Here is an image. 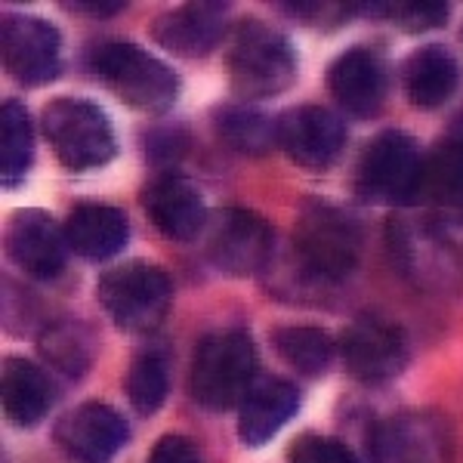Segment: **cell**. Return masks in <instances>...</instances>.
<instances>
[{
    "instance_id": "obj_1",
    "label": "cell",
    "mask_w": 463,
    "mask_h": 463,
    "mask_svg": "<svg viewBox=\"0 0 463 463\" xmlns=\"http://www.w3.org/2000/svg\"><path fill=\"white\" fill-rule=\"evenodd\" d=\"M390 253L402 279L432 294L463 290V207H430L390 222Z\"/></svg>"
},
{
    "instance_id": "obj_2",
    "label": "cell",
    "mask_w": 463,
    "mask_h": 463,
    "mask_svg": "<svg viewBox=\"0 0 463 463\" xmlns=\"http://www.w3.org/2000/svg\"><path fill=\"white\" fill-rule=\"evenodd\" d=\"M260 371L257 343L241 327L213 331L198 343L192 355L189 390L201 408L226 411L241 405L253 390Z\"/></svg>"
},
{
    "instance_id": "obj_3",
    "label": "cell",
    "mask_w": 463,
    "mask_h": 463,
    "mask_svg": "<svg viewBox=\"0 0 463 463\" xmlns=\"http://www.w3.org/2000/svg\"><path fill=\"white\" fill-rule=\"evenodd\" d=\"M226 71L238 96L269 99L294 84L297 53L281 32L260 19H248L229 34Z\"/></svg>"
},
{
    "instance_id": "obj_4",
    "label": "cell",
    "mask_w": 463,
    "mask_h": 463,
    "mask_svg": "<svg viewBox=\"0 0 463 463\" xmlns=\"http://www.w3.org/2000/svg\"><path fill=\"white\" fill-rule=\"evenodd\" d=\"M362 226L355 216L334 204H309L297 220L294 250L309 279L331 285L358 269L362 260Z\"/></svg>"
},
{
    "instance_id": "obj_5",
    "label": "cell",
    "mask_w": 463,
    "mask_h": 463,
    "mask_svg": "<svg viewBox=\"0 0 463 463\" xmlns=\"http://www.w3.org/2000/svg\"><path fill=\"white\" fill-rule=\"evenodd\" d=\"M41 124L59 164L74 170V174L106 167L118 152L111 118L102 111V106L90 99L59 96L43 109Z\"/></svg>"
},
{
    "instance_id": "obj_6",
    "label": "cell",
    "mask_w": 463,
    "mask_h": 463,
    "mask_svg": "<svg viewBox=\"0 0 463 463\" xmlns=\"http://www.w3.org/2000/svg\"><path fill=\"white\" fill-rule=\"evenodd\" d=\"M423 161L420 146L408 133H377L355 164V192L374 204H411L420 198Z\"/></svg>"
},
{
    "instance_id": "obj_7",
    "label": "cell",
    "mask_w": 463,
    "mask_h": 463,
    "mask_svg": "<svg viewBox=\"0 0 463 463\" xmlns=\"http://www.w3.org/2000/svg\"><path fill=\"white\" fill-rule=\"evenodd\" d=\"M96 297L121 331L148 334L167 316L174 288L161 266L137 260V263H124L102 275L96 285Z\"/></svg>"
},
{
    "instance_id": "obj_8",
    "label": "cell",
    "mask_w": 463,
    "mask_h": 463,
    "mask_svg": "<svg viewBox=\"0 0 463 463\" xmlns=\"http://www.w3.org/2000/svg\"><path fill=\"white\" fill-rule=\"evenodd\" d=\"M93 69L127 106L139 111H167L179 96L176 71L137 43L115 41L99 47Z\"/></svg>"
},
{
    "instance_id": "obj_9",
    "label": "cell",
    "mask_w": 463,
    "mask_h": 463,
    "mask_svg": "<svg viewBox=\"0 0 463 463\" xmlns=\"http://www.w3.org/2000/svg\"><path fill=\"white\" fill-rule=\"evenodd\" d=\"M343 362L364 386H383L408 364V337L383 316H358L343 334Z\"/></svg>"
},
{
    "instance_id": "obj_10",
    "label": "cell",
    "mask_w": 463,
    "mask_h": 463,
    "mask_svg": "<svg viewBox=\"0 0 463 463\" xmlns=\"http://www.w3.org/2000/svg\"><path fill=\"white\" fill-rule=\"evenodd\" d=\"M275 235L272 226L260 213L244 207L220 211L207 235V260L226 275L244 279V275L263 272L272 260Z\"/></svg>"
},
{
    "instance_id": "obj_11",
    "label": "cell",
    "mask_w": 463,
    "mask_h": 463,
    "mask_svg": "<svg viewBox=\"0 0 463 463\" xmlns=\"http://www.w3.org/2000/svg\"><path fill=\"white\" fill-rule=\"evenodd\" d=\"M4 65L19 84L43 87L62 69V37L59 28L37 16H6L0 28Z\"/></svg>"
},
{
    "instance_id": "obj_12",
    "label": "cell",
    "mask_w": 463,
    "mask_h": 463,
    "mask_svg": "<svg viewBox=\"0 0 463 463\" xmlns=\"http://www.w3.org/2000/svg\"><path fill=\"white\" fill-rule=\"evenodd\" d=\"M368 451L374 463H448L451 445L439 417L405 411L371 430Z\"/></svg>"
},
{
    "instance_id": "obj_13",
    "label": "cell",
    "mask_w": 463,
    "mask_h": 463,
    "mask_svg": "<svg viewBox=\"0 0 463 463\" xmlns=\"http://www.w3.org/2000/svg\"><path fill=\"white\" fill-rule=\"evenodd\" d=\"M279 146L297 167L325 170L346 146V127L325 106H297L279 118Z\"/></svg>"
},
{
    "instance_id": "obj_14",
    "label": "cell",
    "mask_w": 463,
    "mask_h": 463,
    "mask_svg": "<svg viewBox=\"0 0 463 463\" xmlns=\"http://www.w3.org/2000/svg\"><path fill=\"white\" fill-rule=\"evenodd\" d=\"M130 439V427L111 405L87 402L56 423V445L80 463H109Z\"/></svg>"
},
{
    "instance_id": "obj_15",
    "label": "cell",
    "mask_w": 463,
    "mask_h": 463,
    "mask_svg": "<svg viewBox=\"0 0 463 463\" xmlns=\"http://www.w3.org/2000/svg\"><path fill=\"white\" fill-rule=\"evenodd\" d=\"M6 253L32 279H59L69 260V238L50 213L19 211L6 229Z\"/></svg>"
},
{
    "instance_id": "obj_16",
    "label": "cell",
    "mask_w": 463,
    "mask_h": 463,
    "mask_svg": "<svg viewBox=\"0 0 463 463\" xmlns=\"http://www.w3.org/2000/svg\"><path fill=\"white\" fill-rule=\"evenodd\" d=\"M334 99L353 118H374L386 102V69L383 59L368 47L343 50L327 69Z\"/></svg>"
},
{
    "instance_id": "obj_17",
    "label": "cell",
    "mask_w": 463,
    "mask_h": 463,
    "mask_svg": "<svg viewBox=\"0 0 463 463\" xmlns=\"http://www.w3.org/2000/svg\"><path fill=\"white\" fill-rule=\"evenodd\" d=\"M146 213L170 241H192L207 226L204 195L183 174H161L146 189Z\"/></svg>"
},
{
    "instance_id": "obj_18",
    "label": "cell",
    "mask_w": 463,
    "mask_h": 463,
    "mask_svg": "<svg viewBox=\"0 0 463 463\" xmlns=\"http://www.w3.org/2000/svg\"><path fill=\"white\" fill-rule=\"evenodd\" d=\"M152 37L164 50L185 59L207 56L226 34V6L222 4H185L161 13L152 22Z\"/></svg>"
},
{
    "instance_id": "obj_19",
    "label": "cell",
    "mask_w": 463,
    "mask_h": 463,
    "mask_svg": "<svg viewBox=\"0 0 463 463\" xmlns=\"http://www.w3.org/2000/svg\"><path fill=\"white\" fill-rule=\"evenodd\" d=\"M402 84L411 106L432 111L442 109L460 87V62L442 43H427L408 56L402 69Z\"/></svg>"
},
{
    "instance_id": "obj_20",
    "label": "cell",
    "mask_w": 463,
    "mask_h": 463,
    "mask_svg": "<svg viewBox=\"0 0 463 463\" xmlns=\"http://www.w3.org/2000/svg\"><path fill=\"white\" fill-rule=\"evenodd\" d=\"M297 408H300V390L294 383H288V380H263L241 402L238 436L250 448L266 445L297 414Z\"/></svg>"
},
{
    "instance_id": "obj_21",
    "label": "cell",
    "mask_w": 463,
    "mask_h": 463,
    "mask_svg": "<svg viewBox=\"0 0 463 463\" xmlns=\"http://www.w3.org/2000/svg\"><path fill=\"white\" fill-rule=\"evenodd\" d=\"M0 399L4 414L16 427H34L50 414L56 399L53 380L28 358H6L0 368Z\"/></svg>"
},
{
    "instance_id": "obj_22",
    "label": "cell",
    "mask_w": 463,
    "mask_h": 463,
    "mask_svg": "<svg viewBox=\"0 0 463 463\" xmlns=\"http://www.w3.org/2000/svg\"><path fill=\"white\" fill-rule=\"evenodd\" d=\"M69 248L84 260H109L124 250L130 238L127 213L109 204H80L65 220Z\"/></svg>"
},
{
    "instance_id": "obj_23",
    "label": "cell",
    "mask_w": 463,
    "mask_h": 463,
    "mask_svg": "<svg viewBox=\"0 0 463 463\" xmlns=\"http://www.w3.org/2000/svg\"><path fill=\"white\" fill-rule=\"evenodd\" d=\"M43 362L56 368L59 374L80 380L90 371L96 358V337L93 331L78 318H56L43 325L41 337H37Z\"/></svg>"
},
{
    "instance_id": "obj_24",
    "label": "cell",
    "mask_w": 463,
    "mask_h": 463,
    "mask_svg": "<svg viewBox=\"0 0 463 463\" xmlns=\"http://www.w3.org/2000/svg\"><path fill=\"white\" fill-rule=\"evenodd\" d=\"M213 127L222 143L241 155H266L279 146V121H272L260 109L222 106L216 109Z\"/></svg>"
},
{
    "instance_id": "obj_25",
    "label": "cell",
    "mask_w": 463,
    "mask_h": 463,
    "mask_svg": "<svg viewBox=\"0 0 463 463\" xmlns=\"http://www.w3.org/2000/svg\"><path fill=\"white\" fill-rule=\"evenodd\" d=\"M272 343H275V353L281 355V362L303 377H318L331 364L334 349H337L331 334L309 325L279 327L272 334Z\"/></svg>"
},
{
    "instance_id": "obj_26",
    "label": "cell",
    "mask_w": 463,
    "mask_h": 463,
    "mask_svg": "<svg viewBox=\"0 0 463 463\" xmlns=\"http://www.w3.org/2000/svg\"><path fill=\"white\" fill-rule=\"evenodd\" d=\"M34 161V124L22 102L10 99L0 111V174L6 185H16Z\"/></svg>"
},
{
    "instance_id": "obj_27",
    "label": "cell",
    "mask_w": 463,
    "mask_h": 463,
    "mask_svg": "<svg viewBox=\"0 0 463 463\" xmlns=\"http://www.w3.org/2000/svg\"><path fill=\"white\" fill-rule=\"evenodd\" d=\"M124 390H127V399L137 414L143 417H152L158 414L164 399L170 392V371H167V358L155 349L148 353L137 355L127 371V380H124Z\"/></svg>"
},
{
    "instance_id": "obj_28",
    "label": "cell",
    "mask_w": 463,
    "mask_h": 463,
    "mask_svg": "<svg viewBox=\"0 0 463 463\" xmlns=\"http://www.w3.org/2000/svg\"><path fill=\"white\" fill-rule=\"evenodd\" d=\"M380 13L395 19L405 32H432L451 19V6L442 0H402V4L380 6Z\"/></svg>"
},
{
    "instance_id": "obj_29",
    "label": "cell",
    "mask_w": 463,
    "mask_h": 463,
    "mask_svg": "<svg viewBox=\"0 0 463 463\" xmlns=\"http://www.w3.org/2000/svg\"><path fill=\"white\" fill-rule=\"evenodd\" d=\"M290 463H358V458L331 436H300L290 445Z\"/></svg>"
},
{
    "instance_id": "obj_30",
    "label": "cell",
    "mask_w": 463,
    "mask_h": 463,
    "mask_svg": "<svg viewBox=\"0 0 463 463\" xmlns=\"http://www.w3.org/2000/svg\"><path fill=\"white\" fill-rule=\"evenodd\" d=\"M185 148H189V137H185V130H179V127H167V130H158L148 137V161L155 164H174L185 155Z\"/></svg>"
},
{
    "instance_id": "obj_31",
    "label": "cell",
    "mask_w": 463,
    "mask_h": 463,
    "mask_svg": "<svg viewBox=\"0 0 463 463\" xmlns=\"http://www.w3.org/2000/svg\"><path fill=\"white\" fill-rule=\"evenodd\" d=\"M148 463H204L201 451L192 439L185 436H164L148 454Z\"/></svg>"
},
{
    "instance_id": "obj_32",
    "label": "cell",
    "mask_w": 463,
    "mask_h": 463,
    "mask_svg": "<svg viewBox=\"0 0 463 463\" xmlns=\"http://www.w3.org/2000/svg\"><path fill=\"white\" fill-rule=\"evenodd\" d=\"M78 13H93V16H111V13L124 10L121 0H109V4H99V0H80V4H71Z\"/></svg>"
}]
</instances>
